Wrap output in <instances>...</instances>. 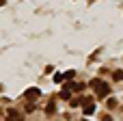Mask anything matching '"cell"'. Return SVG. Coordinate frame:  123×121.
<instances>
[{
	"label": "cell",
	"mask_w": 123,
	"mask_h": 121,
	"mask_svg": "<svg viewBox=\"0 0 123 121\" xmlns=\"http://www.w3.org/2000/svg\"><path fill=\"white\" fill-rule=\"evenodd\" d=\"M58 97H63V100H67V102H69V100H71V91H67V89L63 87V91L58 93Z\"/></svg>",
	"instance_id": "cell-7"
},
{
	"label": "cell",
	"mask_w": 123,
	"mask_h": 121,
	"mask_svg": "<svg viewBox=\"0 0 123 121\" xmlns=\"http://www.w3.org/2000/svg\"><path fill=\"white\" fill-rule=\"evenodd\" d=\"M54 82H58V84H63V74H56V76H54Z\"/></svg>",
	"instance_id": "cell-12"
},
{
	"label": "cell",
	"mask_w": 123,
	"mask_h": 121,
	"mask_svg": "<svg viewBox=\"0 0 123 121\" xmlns=\"http://www.w3.org/2000/svg\"><path fill=\"white\" fill-rule=\"evenodd\" d=\"M6 121H13V119H6Z\"/></svg>",
	"instance_id": "cell-15"
},
{
	"label": "cell",
	"mask_w": 123,
	"mask_h": 121,
	"mask_svg": "<svg viewBox=\"0 0 123 121\" xmlns=\"http://www.w3.org/2000/svg\"><path fill=\"white\" fill-rule=\"evenodd\" d=\"M4 2H6V0H0V6H2V4H4Z\"/></svg>",
	"instance_id": "cell-14"
},
{
	"label": "cell",
	"mask_w": 123,
	"mask_h": 121,
	"mask_svg": "<svg viewBox=\"0 0 123 121\" xmlns=\"http://www.w3.org/2000/svg\"><path fill=\"white\" fill-rule=\"evenodd\" d=\"M91 87H93V91H95L97 100H106V97L110 95V84H108V82H104V80H99V78L91 80Z\"/></svg>",
	"instance_id": "cell-1"
},
{
	"label": "cell",
	"mask_w": 123,
	"mask_h": 121,
	"mask_svg": "<svg viewBox=\"0 0 123 121\" xmlns=\"http://www.w3.org/2000/svg\"><path fill=\"white\" fill-rule=\"evenodd\" d=\"M115 80H123V69H117L115 71Z\"/></svg>",
	"instance_id": "cell-10"
},
{
	"label": "cell",
	"mask_w": 123,
	"mask_h": 121,
	"mask_svg": "<svg viewBox=\"0 0 123 121\" xmlns=\"http://www.w3.org/2000/svg\"><path fill=\"white\" fill-rule=\"evenodd\" d=\"M41 95V91L37 89V87H30V89H26V93H24V97H26V102H30V104H35V100Z\"/></svg>",
	"instance_id": "cell-2"
},
{
	"label": "cell",
	"mask_w": 123,
	"mask_h": 121,
	"mask_svg": "<svg viewBox=\"0 0 123 121\" xmlns=\"http://www.w3.org/2000/svg\"><path fill=\"white\" fill-rule=\"evenodd\" d=\"M74 76H76V71H74V69H69V71H65V74H63V82H69V80H71Z\"/></svg>",
	"instance_id": "cell-6"
},
{
	"label": "cell",
	"mask_w": 123,
	"mask_h": 121,
	"mask_svg": "<svg viewBox=\"0 0 123 121\" xmlns=\"http://www.w3.org/2000/svg\"><path fill=\"white\" fill-rule=\"evenodd\" d=\"M106 106H108V108H110V110H112V108H115V106H117V100H112V97H110V100H108V102H106Z\"/></svg>",
	"instance_id": "cell-9"
},
{
	"label": "cell",
	"mask_w": 123,
	"mask_h": 121,
	"mask_svg": "<svg viewBox=\"0 0 123 121\" xmlns=\"http://www.w3.org/2000/svg\"><path fill=\"white\" fill-rule=\"evenodd\" d=\"M54 110H56V102H54V100H50V102H48V106H45V113H48V115H54Z\"/></svg>",
	"instance_id": "cell-4"
},
{
	"label": "cell",
	"mask_w": 123,
	"mask_h": 121,
	"mask_svg": "<svg viewBox=\"0 0 123 121\" xmlns=\"http://www.w3.org/2000/svg\"><path fill=\"white\" fill-rule=\"evenodd\" d=\"M102 121H115V119H112L110 115H104V117H102Z\"/></svg>",
	"instance_id": "cell-13"
},
{
	"label": "cell",
	"mask_w": 123,
	"mask_h": 121,
	"mask_svg": "<svg viewBox=\"0 0 123 121\" xmlns=\"http://www.w3.org/2000/svg\"><path fill=\"white\" fill-rule=\"evenodd\" d=\"M84 121H86V119H84Z\"/></svg>",
	"instance_id": "cell-16"
},
{
	"label": "cell",
	"mask_w": 123,
	"mask_h": 121,
	"mask_svg": "<svg viewBox=\"0 0 123 121\" xmlns=\"http://www.w3.org/2000/svg\"><path fill=\"white\" fill-rule=\"evenodd\" d=\"M82 104H93V97H91V95H84V97H82Z\"/></svg>",
	"instance_id": "cell-11"
},
{
	"label": "cell",
	"mask_w": 123,
	"mask_h": 121,
	"mask_svg": "<svg viewBox=\"0 0 123 121\" xmlns=\"http://www.w3.org/2000/svg\"><path fill=\"white\" fill-rule=\"evenodd\" d=\"M80 104H82V97H71V100H69V106H71V108H78Z\"/></svg>",
	"instance_id": "cell-8"
},
{
	"label": "cell",
	"mask_w": 123,
	"mask_h": 121,
	"mask_svg": "<svg viewBox=\"0 0 123 121\" xmlns=\"http://www.w3.org/2000/svg\"><path fill=\"white\" fill-rule=\"evenodd\" d=\"M65 89L71 91V93H80V91L84 89V84H82V82H71V80H69V82H65Z\"/></svg>",
	"instance_id": "cell-3"
},
{
	"label": "cell",
	"mask_w": 123,
	"mask_h": 121,
	"mask_svg": "<svg viewBox=\"0 0 123 121\" xmlns=\"http://www.w3.org/2000/svg\"><path fill=\"white\" fill-rule=\"evenodd\" d=\"M95 113V104H84V117H91Z\"/></svg>",
	"instance_id": "cell-5"
}]
</instances>
